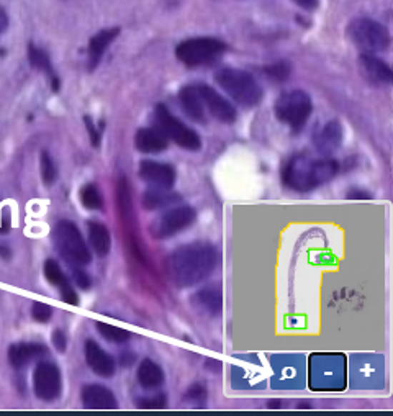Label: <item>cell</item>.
Returning <instances> with one entry per match:
<instances>
[{
    "label": "cell",
    "mask_w": 393,
    "mask_h": 416,
    "mask_svg": "<svg viewBox=\"0 0 393 416\" xmlns=\"http://www.w3.org/2000/svg\"><path fill=\"white\" fill-rule=\"evenodd\" d=\"M220 261L217 247L209 243H194L177 247L167 257V275L181 289L194 287L209 279Z\"/></svg>",
    "instance_id": "obj_1"
},
{
    "label": "cell",
    "mask_w": 393,
    "mask_h": 416,
    "mask_svg": "<svg viewBox=\"0 0 393 416\" xmlns=\"http://www.w3.org/2000/svg\"><path fill=\"white\" fill-rule=\"evenodd\" d=\"M339 172L338 161L331 157H310L295 154L282 169V182L295 192H312L319 185L329 182Z\"/></svg>",
    "instance_id": "obj_2"
},
{
    "label": "cell",
    "mask_w": 393,
    "mask_h": 416,
    "mask_svg": "<svg viewBox=\"0 0 393 416\" xmlns=\"http://www.w3.org/2000/svg\"><path fill=\"white\" fill-rule=\"evenodd\" d=\"M215 81L233 102L244 109H254L264 99V91L252 74L236 67H223L215 74Z\"/></svg>",
    "instance_id": "obj_3"
},
{
    "label": "cell",
    "mask_w": 393,
    "mask_h": 416,
    "mask_svg": "<svg viewBox=\"0 0 393 416\" xmlns=\"http://www.w3.org/2000/svg\"><path fill=\"white\" fill-rule=\"evenodd\" d=\"M346 36L362 54L385 53L392 43L389 28L367 16L352 19L346 28Z\"/></svg>",
    "instance_id": "obj_4"
},
{
    "label": "cell",
    "mask_w": 393,
    "mask_h": 416,
    "mask_svg": "<svg viewBox=\"0 0 393 416\" xmlns=\"http://www.w3.org/2000/svg\"><path fill=\"white\" fill-rule=\"evenodd\" d=\"M227 43L218 38L199 36L189 38L176 48V56L187 67H202L215 64L227 53Z\"/></svg>",
    "instance_id": "obj_5"
},
{
    "label": "cell",
    "mask_w": 393,
    "mask_h": 416,
    "mask_svg": "<svg viewBox=\"0 0 393 416\" xmlns=\"http://www.w3.org/2000/svg\"><path fill=\"white\" fill-rule=\"evenodd\" d=\"M53 243L61 257L72 266L82 267L92 261L91 249H89L81 232L72 222L63 220L56 224L53 229Z\"/></svg>",
    "instance_id": "obj_6"
},
{
    "label": "cell",
    "mask_w": 393,
    "mask_h": 416,
    "mask_svg": "<svg viewBox=\"0 0 393 416\" xmlns=\"http://www.w3.org/2000/svg\"><path fill=\"white\" fill-rule=\"evenodd\" d=\"M312 112V97L300 89L284 92L274 104V114L277 120L290 127L294 132H300L307 125Z\"/></svg>",
    "instance_id": "obj_7"
},
{
    "label": "cell",
    "mask_w": 393,
    "mask_h": 416,
    "mask_svg": "<svg viewBox=\"0 0 393 416\" xmlns=\"http://www.w3.org/2000/svg\"><path fill=\"white\" fill-rule=\"evenodd\" d=\"M154 128L181 148L187 151H199L202 148L200 134L174 117L164 104L154 107Z\"/></svg>",
    "instance_id": "obj_8"
},
{
    "label": "cell",
    "mask_w": 393,
    "mask_h": 416,
    "mask_svg": "<svg viewBox=\"0 0 393 416\" xmlns=\"http://www.w3.org/2000/svg\"><path fill=\"white\" fill-rule=\"evenodd\" d=\"M195 218L196 212L194 207L190 205L174 207L166 213H162V215L151 224V234L157 239L171 238V236L187 229L190 224L195 222Z\"/></svg>",
    "instance_id": "obj_9"
},
{
    "label": "cell",
    "mask_w": 393,
    "mask_h": 416,
    "mask_svg": "<svg viewBox=\"0 0 393 416\" xmlns=\"http://www.w3.org/2000/svg\"><path fill=\"white\" fill-rule=\"evenodd\" d=\"M33 389L35 395L43 402H53L63 389L61 370L53 362H39L33 372Z\"/></svg>",
    "instance_id": "obj_10"
},
{
    "label": "cell",
    "mask_w": 393,
    "mask_h": 416,
    "mask_svg": "<svg viewBox=\"0 0 393 416\" xmlns=\"http://www.w3.org/2000/svg\"><path fill=\"white\" fill-rule=\"evenodd\" d=\"M196 91L204 102L205 110L215 118V120L232 125L238 118V112H236L234 105L229 102L228 99H224L220 92H217L215 89L207 86V84H196Z\"/></svg>",
    "instance_id": "obj_11"
},
{
    "label": "cell",
    "mask_w": 393,
    "mask_h": 416,
    "mask_svg": "<svg viewBox=\"0 0 393 416\" xmlns=\"http://www.w3.org/2000/svg\"><path fill=\"white\" fill-rule=\"evenodd\" d=\"M357 66L361 76L375 87L390 86L393 81V72L390 66L384 59L377 58V56L361 54L357 59Z\"/></svg>",
    "instance_id": "obj_12"
},
{
    "label": "cell",
    "mask_w": 393,
    "mask_h": 416,
    "mask_svg": "<svg viewBox=\"0 0 393 416\" xmlns=\"http://www.w3.org/2000/svg\"><path fill=\"white\" fill-rule=\"evenodd\" d=\"M139 177L153 187L171 190L176 182V169L164 162L144 159L139 162Z\"/></svg>",
    "instance_id": "obj_13"
},
{
    "label": "cell",
    "mask_w": 393,
    "mask_h": 416,
    "mask_svg": "<svg viewBox=\"0 0 393 416\" xmlns=\"http://www.w3.org/2000/svg\"><path fill=\"white\" fill-rule=\"evenodd\" d=\"M342 127L338 120H331L313 134V144L319 154L328 157L341 148Z\"/></svg>",
    "instance_id": "obj_14"
},
{
    "label": "cell",
    "mask_w": 393,
    "mask_h": 416,
    "mask_svg": "<svg viewBox=\"0 0 393 416\" xmlns=\"http://www.w3.org/2000/svg\"><path fill=\"white\" fill-rule=\"evenodd\" d=\"M81 400L87 410H115L118 407L115 393L100 384H89L81 392Z\"/></svg>",
    "instance_id": "obj_15"
},
{
    "label": "cell",
    "mask_w": 393,
    "mask_h": 416,
    "mask_svg": "<svg viewBox=\"0 0 393 416\" xmlns=\"http://www.w3.org/2000/svg\"><path fill=\"white\" fill-rule=\"evenodd\" d=\"M120 35V28L114 26V28H106V30L99 31L97 35H94L89 41V48H87V69L89 72H92L97 69V66L102 61L104 54L106 51V48L114 43V39Z\"/></svg>",
    "instance_id": "obj_16"
},
{
    "label": "cell",
    "mask_w": 393,
    "mask_h": 416,
    "mask_svg": "<svg viewBox=\"0 0 393 416\" xmlns=\"http://www.w3.org/2000/svg\"><path fill=\"white\" fill-rule=\"evenodd\" d=\"M86 361L95 374L100 377H111L115 374V361L109 352H105L97 342L89 340L86 342Z\"/></svg>",
    "instance_id": "obj_17"
},
{
    "label": "cell",
    "mask_w": 393,
    "mask_h": 416,
    "mask_svg": "<svg viewBox=\"0 0 393 416\" xmlns=\"http://www.w3.org/2000/svg\"><path fill=\"white\" fill-rule=\"evenodd\" d=\"M48 354L46 346L38 345V342H19V345L10 346L9 361L15 369H24L31 361L41 359Z\"/></svg>",
    "instance_id": "obj_18"
},
{
    "label": "cell",
    "mask_w": 393,
    "mask_h": 416,
    "mask_svg": "<svg viewBox=\"0 0 393 416\" xmlns=\"http://www.w3.org/2000/svg\"><path fill=\"white\" fill-rule=\"evenodd\" d=\"M134 146L144 154H156L167 149L169 139L157 128H139L134 134Z\"/></svg>",
    "instance_id": "obj_19"
},
{
    "label": "cell",
    "mask_w": 393,
    "mask_h": 416,
    "mask_svg": "<svg viewBox=\"0 0 393 416\" xmlns=\"http://www.w3.org/2000/svg\"><path fill=\"white\" fill-rule=\"evenodd\" d=\"M194 305L210 317H217L223 310V292L218 285H209L196 290L194 297Z\"/></svg>",
    "instance_id": "obj_20"
},
{
    "label": "cell",
    "mask_w": 393,
    "mask_h": 416,
    "mask_svg": "<svg viewBox=\"0 0 393 416\" xmlns=\"http://www.w3.org/2000/svg\"><path fill=\"white\" fill-rule=\"evenodd\" d=\"M179 102L184 110V114L187 115L190 120L205 125L207 123V110L202 102L199 91L195 86H185L179 92Z\"/></svg>",
    "instance_id": "obj_21"
},
{
    "label": "cell",
    "mask_w": 393,
    "mask_h": 416,
    "mask_svg": "<svg viewBox=\"0 0 393 416\" xmlns=\"http://www.w3.org/2000/svg\"><path fill=\"white\" fill-rule=\"evenodd\" d=\"M28 59H30V64L35 67V69L44 72L49 77V82H51L53 92L59 91V77L56 76V72L53 69L51 61H49V56L43 51V49L36 48L35 44H30L28 46Z\"/></svg>",
    "instance_id": "obj_22"
},
{
    "label": "cell",
    "mask_w": 393,
    "mask_h": 416,
    "mask_svg": "<svg viewBox=\"0 0 393 416\" xmlns=\"http://www.w3.org/2000/svg\"><path fill=\"white\" fill-rule=\"evenodd\" d=\"M87 229H89V243H91L95 254L100 257L109 254L110 247H111V238H110L109 228L99 222H89Z\"/></svg>",
    "instance_id": "obj_23"
},
{
    "label": "cell",
    "mask_w": 393,
    "mask_h": 416,
    "mask_svg": "<svg viewBox=\"0 0 393 416\" xmlns=\"http://www.w3.org/2000/svg\"><path fill=\"white\" fill-rule=\"evenodd\" d=\"M179 200H181V195L167 189L151 187L143 194V207L146 210H159V208L177 204Z\"/></svg>",
    "instance_id": "obj_24"
},
{
    "label": "cell",
    "mask_w": 393,
    "mask_h": 416,
    "mask_svg": "<svg viewBox=\"0 0 393 416\" xmlns=\"http://www.w3.org/2000/svg\"><path fill=\"white\" fill-rule=\"evenodd\" d=\"M138 382L143 389H157L164 382V372H162V369L154 361L144 359L138 367Z\"/></svg>",
    "instance_id": "obj_25"
},
{
    "label": "cell",
    "mask_w": 393,
    "mask_h": 416,
    "mask_svg": "<svg viewBox=\"0 0 393 416\" xmlns=\"http://www.w3.org/2000/svg\"><path fill=\"white\" fill-rule=\"evenodd\" d=\"M81 202L82 205L89 208V210H104V197L97 189V185L87 184L81 189Z\"/></svg>",
    "instance_id": "obj_26"
},
{
    "label": "cell",
    "mask_w": 393,
    "mask_h": 416,
    "mask_svg": "<svg viewBox=\"0 0 393 416\" xmlns=\"http://www.w3.org/2000/svg\"><path fill=\"white\" fill-rule=\"evenodd\" d=\"M95 326H97V331L104 336L106 341L115 342V345H123V342H126L128 340L131 338L130 331H126L123 328H118V326L109 325V323H102V322H97V323H95Z\"/></svg>",
    "instance_id": "obj_27"
},
{
    "label": "cell",
    "mask_w": 393,
    "mask_h": 416,
    "mask_svg": "<svg viewBox=\"0 0 393 416\" xmlns=\"http://www.w3.org/2000/svg\"><path fill=\"white\" fill-rule=\"evenodd\" d=\"M44 277H46L49 284L59 287V289L61 287H64L66 284H69L67 282V277L64 275L63 269H61L59 264L53 259H48L46 262H44Z\"/></svg>",
    "instance_id": "obj_28"
},
{
    "label": "cell",
    "mask_w": 393,
    "mask_h": 416,
    "mask_svg": "<svg viewBox=\"0 0 393 416\" xmlns=\"http://www.w3.org/2000/svg\"><path fill=\"white\" fill-rule=\"evenodd\" d=\"M290 64L285 63V61H279V63L269 64L264 67V74H266L271 81L275 82H284L290 77Z\"/></svg>",
    "instance_id": "obj_29"
},
{
    "label": "cell",
    "mask_w": 393,
    "mask_h": 416,
    "mask_svg": "<svg viewBox=\"0 0 393 416\" xmlns=\"http://www.w3.org/2000/svg\"><path fill=\"white\" fill-rule=\"evenodd\" d=\"M41 177L46 185L54 184L56 177H58V169H56L53 157L49 156V153H46V151H43L41 153Z\"/></svg>",
    "instance_id": "obj_30"
},
{
    "label": "cell",
    "mask_w": 393,
    "mask_h": 416,
    "mask_svg": "<svg viewBox=\"0 0 393 416\" xmlns=\"http://www.w3.org/2000/svg\"><path fill=\"white\" fill-rule=\"evenodd\" d=\"M33 320L38 323H48L53 317V308L43 302H35L31 308Z\"/></svg>",
    "instance_id": "obj_31"
},
{
    "label": "cell",
    "mask_w": 393,
    "mask_h": 416,
    "mask_svg": "<svg viewBox=\"0 0 393 416\" xmlns=\"http://www.w3.org/2000/svg\"><path fill=\"white\" fill-rule=\"evenodd\" d=\"M84 123H86V128H87V132H89V138H91V143L94 148H99L100 146V142H102V130H104V127H100L97 128L94 125V122H92V118L86 115L84 117Z\"/></svg>",
    "instance_id": "obj_32"
},
{
    "label": "cell",
    "mask_w": 393,
    "mask_h": 416,
    "mask_svg": "<svg viewBox=\"0 0 393 416\" xmlns=\"http://www.w3.org/2000/svg\"><path fill=\"white\" fill-rule=\"evenodd\" d=\"M167 405V397L162 395H154L151 398H141V400H138V408H146V410H159V408H164Z\"/></svg>",
    "instance_id": "obj_33"
},
{
    "label": "cell",
    "mask_w": 393,
    "mask_h": 416,
    "mask_svg": "<svg viewBox=\"0 0 393 416\" xmlns=\"http://www.w3.org/2000/svg\"><path fill=\"white\" fill-rule=\"evenodd\" d=\"M185 398H187V400H190V402H194V403H205V400H207L205 387L204 385L190 387Z\"/></svg>",
    "instance_id": "obj_34"
},
{
    "label": "cell",
    "mask_w": 393,
    "mask_h": 416,
    "mask_svg": "<svg viewBox=\"0 0 393 416\" xmlns=\"http://www.w3.org/2000/svg\"><path fill=\"white\" fill-rule=\"evenodd\" d=\"M74 280L79 289L82 290H89L92 285V279L86 271H82L81 267H74Z\"/></svg>",
    "instance_id": "obj_35"
},
{
    "label": "cell",
    "mask_w": 393,
    "mask_h": 416,
    "mask_svg": "<svg viewBox=\"0 0 393 416\" xmlns=\"http://www.w3.org/2000/svg\"><path fill=\"white\" fill-rule=\"evenodd\" d=\"M61 300L69 303V305H79V297L76 294V290L72 289L69 284H66L64 287H61Z\"/></svg>",
    "instance_id": "obj_36"
},
{
    "label": "cell",
    "mask_w": 393,
    "mask_h": 416,
    "mask_svg": "<svg viewBox=\"0 0 393 416\" xmlns=\"http://www.w3.org/2000/svg\"><path fill=\"white\" fill-rule=\"evenodd\" d=\"M51 340H53V346L58 350L59 352H64L66 347H67V338L66 335L63 333L61 330H54L53 335H51Z\"/></svg>",
    "instance_id": "obj_37"
},
{
    "label": "cell",
    "mask_w": 393,
    "mask_h": 416,
    "mask_svg": "<svg viewBox=\"0 0 393 416\" xmlns=\"http://www.w3.org/2000/svg\"><path fill=\"white\" fill-rule=\"evenodd\" d=\"M347 199H361V200H366V199H372V197H370V194L366 192V190L354 189V190H351L349 194H347Z\"/></svg>",
    "instance_id": "obj_38"
},
{
    "label": "cell",
    "mask_w": 393,
    "mask_h": 416,
    "mask_svg": "<svg viewBox=\"0 0 393 416\" xmlns=\"http://www.w3.org/2000/svg\"><path fill=\"white\" fill-rule=\"evenodd\" d=\"M10 229V213L9 210L4 212V218H2V228H0V233H7Z\"/></svg>",
    "instance_id": "obj_39"
},
{
    "label": "cell",
    "mask_w": 393,
    "mask_h": 416,
    "mask_svg": "<svg viewBox=\"0 0 393 416\" xmlns=\"http://www.w3.org/2000/svg\"><path fill=\"white\" fill-rule=\"evenodd\" d=\"M7 26H9V16L7 14H5V10L0 9V33H4L5 30H7Z\"/></svg>",
    "instance_id": "obj_40"
},
{
    "label": "cell",
    "mask_w": 393,
    "mask_h": 416,
    "mask_svg": "<svg viewBox=\"0 0 393 416\" xmlns=\"http://www.w3.org/2000/svg\"><path fill=\"white\" fill-rule=\"evenodd\" d=\"M0 256L4 257V259H10V256H12V252L7 246H0Z\"/></svg>",
    "instance_id": "obj_41"
},
{
    "label": "cell",
    "mask_w": 393,
    "mask_h": 416,
    "mask_svg": "<svg viewBox=\"0 0 393 416\" xmlns=\"http://www.w3.org/2000/svg\"><path fill=\"white\" fill-rule=\"evenodd\" d=\"M297 5H300L302 9H317L318 7V2H297Z\"/></svg>",
    "instance_id": "obj_42"
}]
</instances>
